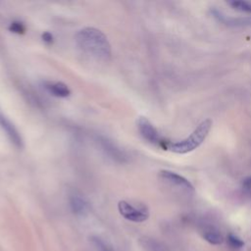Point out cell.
I'll list each match as a JSON object with an SVG mask.
<instances>
[{
    "instance_id": "6da1fadb",
    "label": "cell",
    "mask_w": 251,
    "mask_h": 251,
    "mask_svg": "<svg viewBox=\"0 0 251 251\" xmlns=\"http://www.w3.org/2000/svg\"><path fill=\"white\" fill-rule=\"evenodd\" d=\"M77 46L87 55L101 61H108L112 49L107 36L95 27H83L75 34Z\"/></svg>"
},
{
    "instance_id": "7a4b0ae2",
    "label": "cell",
    "mask_w": 251,
    "mask_h": 251,
    "mask_svg": "<svg viewBox=\"0 0 251 251\" xmlns=\"http://www.w3.org/2000/svg\"><path fill=\"white\" fill-rule=\"evenodd\" d=\"M211 126H212V121L207 119L203 121L193 130V132L189 136H187L186 138L180 141L169 142L167 143L166 147L170 149L172 152H175L177 154H186L188 152H191L203 143V141L206 139V137L209 134Z\"/></svg>"
},
{
    "instance_id": "3957f363",
    "label": "cell",
    "mask_w": 251,
    "mask_h": 251,
    "mask_svg": "<svg viewBox=\"0 0 251 251\" xmlns=\"http://www.w3.org/2000/svg\"><path fill=\"white\" fill-rule=\"evenodd\" d=\"M100 150L111 160L117 163H126L128 160V155L125 150H123L119 145H117L113 140L108 137L97 135L95 138Z\"/></svg>"
},
{
    "instance_id": "277c9868",
    "label": "cell",
    "mask_w": 251,
    "mask_h": 251,
    "mask_svg": "<svg viewBox=\"0 0 251 251\" xmlns=\"http://www.w3.org/2000/svg\"><path fill=\"white\" fill-rule=\"evenodd\" d=\"M118 210L125 219L134 223H142L149 217V213L145 208H137L125 200L118 203Z\"/></svg>"
},
{
    "instance_id": "5b68a950",
    "label": "cell",
    "mask_w": 251,
    "mask_h": 251,
    "mask_svg": "<svg viewBox=\"0 0 251 251\" xmlns=\"http://www.w3.org/2000/svg\"><path fill=\"white\" fill-rule=\"evenodd\" d=\"M0 128L6 134L8 139L13 143V145L19 149L24 147L23 137L16 127V126L12 123V121L6 116L5 113L0 108Z\"/></svg>"
},
{
    "instance_id": "8992f818",
    "label": "cell",
    "mask_w": 251,
    "mask_h": 251,
    "mask_svg": "<svg viewBox=\"0 0 251 251\" xmlns=\"http://www.w3.org/2000/svg\"><path fill=\"white\" fill-rule=\"evenodd\" d=\"M136 125H137V128L140 135L145 140L153 144H159V145L164 144V141L160 136L158 130L148 119H146L145 117H139Z\"/></svg>"
},
{
    "instance_id": "52a82bcc",
    "label": "cell",
    "mask_w": 251,
    "mask_h": 251,
    "mask_svg": "<svg viewBox=\"0 0 251 251\" xmlns=\"http://www.w3.org/2000/svg\"><path fill=\"white\" fill-rule=\"evenodd\" d=\"M160 176L162 179H164L168 183H170L174 186H176L188 193L194 191V188H193V185L191 184V182L188 179H186L184 176H182L175 172L164 170V171L160 172Z\"/></svg>"
},
{
    "instance_id": "ba28073f",
    "label": "cell",
    "mask_w": 251,
    "mask_h": 251,
    "mask_svg": "<svg viewBox=\"0 0 251 251\" xmlns=\"http://www.w3.org/2000/svg\"><path fill=\"white\" fill-rule=\"evenodd\" d=\"M69 205L72 212L77 216H85L90 211L89 202L77 192H73L69 195Z\"/></svg>"
},
{
    "instance_id": "9c48e42d",
    "label": "cell",
    "mask_w": 251,
    "mask_h": 251,
    "mask_svg": "<svg viewBox=\"0 0 251 251\" xmlns=\"http://www.w3.org/2000/svg\"><path fill=\"white\" fill-rule=\"evenodd\" d=\"M212 14L219 22L228 26H250L251 25V16L229 17L218 10H213Z\"/></svg>"
},
{
    "instance_id": "30bf717a",
    "label": "cell",
    "mask_w": 251,
    "mask_h": 251,
    "mask_svg": "<svg viewBox=\"0 0 251 251\" xmlns=\"http://www.w3.org/2000/svg\"><path fill=\"white\" fill-rule=\"evenodd\" d=\"M43 87L51 95L59 98H66L71 95V90L67 84L61 81H43Z\"/></svg>"
},
{
    "instance_id": "8fae6325",
    "label": "cell",
    "mask_w": 251,
    "mask_h": 251,
    "mask_svg": "<svg viewBox=\"0 0 251 251\" xmlns=\"http://www.w3.org/2000/svg\"><path fill=\"white\" fill-rule=\"evenodd\" d=\"M139 244L145 251H169L166 246L152 238H141Z\"/></svg>"
},
{
    "instance_id": "7c38bea8",
    "label": "cell",
    "mask_w": 251,
    "mask_h": 251,
    "mask_svg": "<svg viewBox=\"0 0 251 251\" xmlns=\"http://www.w3.org/2000/svg\"><path fill=\"white\" fill-rule=\"evenodd\" d=\"M203 237L206 241H208L211 244H221L224 240L223 235L219 232V230L215 229V228H208L204 231L203 233Z\"/></svg>"
},
{
    "instance_id": "4fadbf2b",
    "label": "cell",
    "mask_w": 251,
    "mask_h": 251,
    "mask_svg": "<svg viewBox=\"0 0 251 251\" xmlns=\"http://www.w3.org/2000/svg\"><path fill=\"white\" fill-rule=\"evenodd\" d=\"M90 241L92 242V244L96 247V249L98 251H114L113 248L107 244V242H105L101 237L99 236H91L90 237Z\"/></svg>"
},
{
    "instance_id": "5bb4252c",
    "label": "cell",
    "mask_w": 251,
    "mask_h": 251,
    "mask_svg": "<svg viewBox=\"0 0 251 251\" xmlns=\"http://www.w3.org/2000/svg\"><path fill=\"white\" fill-rule=\"evenodd\" d=\"M228 4L235 10L251 14V3L246 1H230Z\"/></svg>"
},
{
    "instance_id": "9a60e30c",
    "label": "cell",
    "mask_w": 251,
    "mask_h": 251,
    "mask_svg": "<svg viewBox=\"0 0 251 251\" xmlns=\"http://www.w3.org/2000/svg\"><path fill=\"white\" fill-rule=\"evenodd\" d=\"M9 30L17 34H23L25 32V25L20 21H14L10 24Z\"/></svg>"
},
{
    "instance_id": "2e32d148",
    "label": "cell",
    "mask_w": 251,
    "mask_h": 251,
    "mask_svg": "<svg viewBox=\"0 0 251 251\" xmlns=\"http://www.w3.org/2000/svg\"><path fill=\"white\" fill-rule=\"evenodd\" d=\"M227 241H228L229 245L231 247H233V248H241L243 246V244H244L243 241L238 236H236V235H234L232 233L228 234Z\"/></svg>"
},
{
    "instance_id": "e0dca14e",
    "label": "cell",
    "mask_w": 251,
    "mask_h": 251,
    "mask_svg": "<svg viewBox=\"0 0 251 251\" xmlns=\"http://www.w3.org/2000/svg\"><path fill=\"white\" fill-rule=\"evenodd\" d=\"M242 188L249 196H251V176H247L242 181Z\"/></svg>"
},
{
    "instance_id": "ac0fdd59",
    "label": "cell",
    "mask_w": 251,
    "mask_h": 251,
    "mask_svg": "<svg viewBox=\"0 0 251 251\" xmlns=\"http://www.w3.org/2000/svg\"><path fill=\"white\" fill-rule=\"evenodd\" d=\"M41 37H42V40H43L46 44H52V43L54 42V36H53V34H52L51 32H49V31L43 32L42 35H41Z\"/></svg>"
}]
</instances>
